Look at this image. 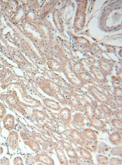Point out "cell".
<instances>
[{"mask_svg":"<svg viewBox=\"0 0 122 165\" xmlns=\"http://www.w3.org/2000/svg\"><path fill=\"white\" fill-rule=\"evenodd\" d=\"M88 91L96 101L106 104L116 110H117L119 107L106 93L103 92L96 86L94 85L89 86Z\"/></svg>","mask_w":122,"mask_h":165,"instance_id":"obj_1","label":"cell"},{"mask_svg":"<svg viewBox=\"0 0 122 165\" xmlns=\"http://www.w3.org/2000/svg\"><path fill=\"white\" fill-rule=\"evenodd\" d=\"M69 104L75 109H79L83 107L82 100L79 95L73 91L68 92L66 97Z\"/></svg>","mask_w":122,"mask_h":165,"instance_id":"obj_2","label":"cell"},{"mask_svg":"<svg viewBox=\"0 0 122 165\" xmlns=\"http://www.w3.org/2000/svg\"><path fill=\"white\" fill-rule=\"evenodd\" d=\"M59 117L62 125L69 126L71 123L72 117L71 110L66 107L60 109Z\"/></svg>","mask_w":122,"mask_h":165,"instance_id":"obj_3","label":"cell"},{"mask_svg":"<svg viewBox=\"0 0 122 165\" xmlns=\"http://www.w3.org/2000/svg\"><path fill=\"white\" fill-rule=\"evenodd\" d=\"M69 137L77 144L81 147H84L87 139L78 130L75 128L72 129L70 132Z\"/></svg>","mask_w":122,"mask_h":165,"instance_id":"obj_4","label":"cell"},{"mask_svg":"<svg viewBox=\"0 0 122 165\" xmlns=\"http://www.w3.org/2000/svg\"><path fill=\"white\" fill-rule=\"evenodd\" d=\"M19 135L16 130L10 131L8 137L9 146L12 150L15 151L18 148L19 145Z\"/></svg>","mask_w":122,"mask_h":165,"instance_id":"obj_5","label":"cell"},{"mask_svg":"<svg viewBox=\"0 0 122 165\" xmlns=\"http://www.w3.org/2000/svg\"><path fill=\"white\" fill-rule=\"evenodd\" d=\"M85 116L83 114L77 112L72 116L71 123L76 127L82 128L85 125Z\"/></svg>","mask_w":122,"mask_h":165,"instance_id":"obj_6","label":"cell"},{"mask_svg":"<svg viewBox=\"0 0 122 165\" xmlns=\"http://www.w3.org/2000/svg\"><path fill=\"white\" fill-rule=\"evenodd\" d=\"M90 126L98 131H102L106 128L107 124L101 119L95 116L89 121Z\"/></svg>","mask_w":122,"mask_h":165,"instance_id":"obj_7","label":"cell"},{"mask_svg":"<svg viewBox=\"0 0 122 165\" xmlns=\"http://www.w3.org/2000/svg\"><path fill=\"white\" fill-rule=\"evenodd\" d=\"M82 108L84 115L89 121L95 116L94 107L92 103L87 101L83 105Z\"/></svg>","mask_w":122,"mask_h":165,"instance_id":"obj_8","label":"cell"},{"mask_svg":"<svg viewBox=\"0 0 122 165\" xmlns=\"http://www.w3.org/2000/svg\"><path fill=\"white\" fill-rule=\"evenodd\" d=\"M93 76L96 82L101 85H105L108 82L107 75L103 72L100 71L92 72Z\"/></svg>","mask_w":122,"mask_h":165,"instance_id":"obj_9","label":"cell"},{"mask_svg":"<svg viewBox=\"0 0 122 165\" xmlns=\"http://www.w3.org/2000/svg\"><path fill=\"white\" fill-rule=\"evenodd\" d=\"M109 139L111 143L115 146H121L122 145L121 132H114L109 135Z\"/></svg>","mask_w":122,"mask_h":165,"instance_id":"obj_10","label":"cell"},{"mask_svg":"<svg viewBox=\"0 0 122 165\" xmlns=\"http://www.w3.org/2000/svg\"><path fill=\"white\" fill-rule=\"evenodd\" d=\"M58 159L61 165H68L69 160L66 155L64 151L63 148L56 146L55 148Z\"/></svg>","mask_w":122,"mask_h":165,"instance_id":"obj_11","label":"cell"},{"mask_svg":"<svg viewBox=\"0 0 122 165\" xmlns=\"http://www.w3.org/2000/svg\"><path fill=\"white\" fill-rule=\"evenodd\" d=\"M34 157L36 163H40L45 165L55 164L53 159L48 155L38 154L34 156Z\"/></svg>","mask_w":122,"mask_h":165,"instance_id":"obj_12","label":"cell"},{"mask_svg":"<svg viewBox=\"0 0 122 165\" xmlns=\"http://www.w3.org/2000/svg\"><path fill=\"white\" fill-rule=\"evenodd\" d=\"M81 132L87 140L96 141L98 140L96 133L94 130L91 128H85L82 130Z\"/></svg>","mask_w":122,"mask_h":165,"instance_id":"obj_13","label":"cell"},{"mask_svg":"<svg viewBox=\"0 0 122 165\" xmlns=\"http://www.w3.org/2000/svg\"><path fill=\"white\" fill-rule=\"evenodd\" d=\"M4 127L10 131L13 130L15 127V121L14 117L11 115L5 116L3 120Z\"/></svg>","mask_w":122,"mask_h":165,"instance_id":"obj_14","label":"cell"},{"mask_svg":"<svg viewBox=\"0 0 122 165\" xmlns=\"http://www.w3.org/2000/svg\"><path fill=\"white\" fill-rule=\"evenodd\" d=\"M78 152L83 160L94 163L93 160V156L91 152L84 147H81Z\"/></svg>","mask_w":122,"mask_h":165,"instance_id":"obj_15","label":"cell"},{"mask_svg":"<svg viewBox=\"0 0 122 165\" xmlns=\"http://www.w3.org/2000/svg\"><path fill=\"white\" fill-rule=\"evenodd\" d=\"M78 75L81 80L86 84H93L96 82L93 75L89 73L80 72Z\"/></svg>","mask_w":122,"mask_h":165,"instance_id":"obj_16","label":"cell"},{"mask_svg":"<svg viewBox=\"0 0 122 165\" xmlns=\"http://www.w3.org/2000/svg\"><path fill=\"white\" fill-rule=\"evenodd\" d=\"M98 141L87 140L84 146L85 149L92 153H96L98 151Z\"/></svg>","mask_w":122,"mask_h":165,"instance_id":"obj_17","label":"cell"},{"mask_svg":"<svg viewBox=\"0 0 122 165\" xmlns=\"http://www.w3.org/2000/svg\"><path fill=\"white\" fill-rule=\"evenodd\" d=\"M25 144L28 146L31 150L35 152H38L41 150V147L36 141L31 139L30 140L23 141Z\"/></svg>","mask_w":122,"mask_h":165,"instance_id":"obj_18","label":"cell"},{"mask_svg":"<svg viewBox=\"0 0 122 165\" xmlns=\"http://www.w3.org/2000/svg\"><path fill=\"white\" fill-rule=\"evenodd\" d=\"M112 147L104 142L98 143V152L100 153H103L109 152Z\"/></svg>","mask_w":122,"mask_h":165,"instance_id":"obj_19","label":"cell"},{"mask_svg":"<svg viewBox=\"0 0 122 165\" xmlns=\"http://www.w3.org/2000/svg\"><path fill=\"white\" fill-rule=\"evenodd\" d=\"M109 153L111 156H114L122 157V146H115L112 147L110 150Z\"/></svg>","mask_w":122,"mask_h":165,"instance_id":"obj_20","label":"cell"},{"mask_svg":"<svg viewBox=\"0 0 122 165\" xmlns=\"http://www.w3.org/2000/svg\"><path fill=\"white\" fill-rule=\"evenodd\" d=\"M96 159L99 165H109V158L105 155L98 154L96 156Z\"/></svg>","mask_w":122,"mask_h":165,"instance_id":"obj_21","label":"cell"},{"mask_svg":"<svg viewBox=\"0 0 122 165\" xmlns=\"http://www.w3.org/2000/svg\"><path fill=\"white\" fill-rule=\"evenodd\" d=\"M92 104L94 107L95 116L100 119L103 118L104 113L97 101L95 100Z\"/></svg>","mask_w":122,"mask_h":165,"instance_id":"obj_22","label":"cell"},{"mask_svg":"<svg viewBox=\"0 0 122 165\" xmlns=\"http://www.w3.org/2000/svg\"><path fill=\"white\" fill-rule=\"evenodd\" d=\"M70 159H79L80 157L77 151L72 148L65 149Z\"/></svg>","mask_w":122,"mask_h":165,"instance_id":"obj_23","label":"cell"},{"mask_svg":"<svg viewBox=\"0 0 122 165\" xmlns=\"http://www.w3.org/2000/svg\"><path fill=\"white\" fill-rule=\"evenodd\" d=\"M113 127L119 132L122 131V120L117 118H113L111 123Z\"/></svg>","mask_w":122,"mask_h":165,"instance_id":"obj_24","label":"cell"},{"mask_svg":"<svg viewBox=\"0 0 122 165\" xmlns=\"http://www.w3.org/2000/svg\"><path fill=\"white\" fill-rule=\"evenodd\" d=\"M99 106L104 114H111L113 115V111L108 105L104 104L101 103Z\"/></svg>","mask_w":122,"mask_h":165,"instance_id":"obj_25","label":"cell"},{"mask_svg":"<svg viewBox=\"0 0 122 165\" xmlns=\"http://www.w3.org/2000/svg\"><path fill=\"white\" fill-rule=\"evenodd\" d=\"M36 161L34 156L32 155L28 154L26 155L25 157V163L26 165H34Z\"/></svg>","mask_w":122,"mask_h":165,"instance_id":"obj_26","label":"cell"},{"mask_svg":"<svg viewBox=\"0 0 122 165\" xmlns=\"http://www.w3.org/2000/svg\"><path fill=\"white\" fill-rule=\"evenodd\" d=\"M109 165H122V160L121 158L115 157H112L109 158Z\"/></svg>","mask_w":122,"mask_h":165,"instance_id":"obj_27","label":"cell"},{"mask_svg":"<svg viewBox=\"0 0 122 165\" xmlns=\"http://www.w3.org/2000/svg\"><path fill=\"white\" fill-rule=\"evenodd\" d=\"M113 115L111 114H104L103 119H104L106 124H109L113 119Z\"/></svg>","mask_w":122,"mask_h":165,"instance_id":"obj_28","label":"cell"},{"mask_svg":"<svg viewBox=\"0 0 122 165\" xmlns=\"http://www.w3.org/2000/svg\"><path fill=\"white\" fill-rule=\"evenodd\" d=\"M23 161L22 158L20 156L15 157L13 160V163L14 165H23Z\"/></svg>","mask_w":122,"mask_h":165,"instance_id":"obj_29","label":"cell"},{"mask_svg":"<svg viewBox=\"0 0 122 165\" xmlns=\"http://www.w3.org/2000/svg\"><path fill=\"white\" fill-rule=\"evenodd\" d=\"M60 144L62 147L65 149L72 148L71 144L70 142H69L63 140H62L60 141Z\"/></svg>","mask_w":122,"mask_h":165,"instance_id":"obj_30","label":"cell"},{"mask_svg":"<svg viewBox=\"0 0 122 165\" xmlns=\"http://www.w3.org/2000/svg\"><path fill=\"white\" fill-rule=\"evenodd\" d=\"M113 115H114L116 118L122 120V113L121 110H117L114 111Z\"/></svg>","mask_w":122,"mask_h":165,"instance_id":"obj_31","label":"cell"},{"mask_svg":"<svg viewBox=\"0 0 122 165\" xmlns=\"http://www.w3.org/2000/svg\"><path fill=\"white\" fill-rule=\"evenodd\" d=\"M20 134L21 137L23 141L28 140L31 139L28 135L25 132H21Z\"/></svg>","mask_w":122,"mask_h":165,"instance_id":"obj_32","label":"cell"},{"mask_svg":"<svg viewBox=\"0 0 122 165\" xmlns=\"http://www.w3.org/2000/svg\"><path fill=\"white\" fill-rule=\"evenodd\" d=\"M1 164L10 165V162L9 159L6 157H4L0 160Z\"/></svg>","mask_w":122,"mask_h":165,"instance_id":"obj_33","label":"cell"},{"mask_svg":"<svg viewBox=\"0 0 122 165\" xmlns=\"http://www.w3.org/2000/svg\"><path fill=\"white\" fill-rule=\"evenodd\" d=\"M3 152V149L2 147L0 146V155H2Z\"/></svg>","mask_w":122,"mask_h":165,"instance_id":"obj_34","label":"cell"},{"mask_svg":"<svg viewBox=\"0 0 122 165\" xmlns=\"http://www.w3.org/2000/svg\"><path fill=\"white\" fill-rule=\"evenodd\" d=\"M2 128L1 125H0V134H1V131H2Z\"/></svg>","mask_w":122,"mask_h":165,"instance_id":"obj_35","label":"cell"}]
</instances>
